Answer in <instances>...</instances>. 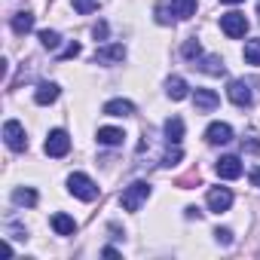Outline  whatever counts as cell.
I'll return each mask as SVG.
<instances>
[{"label":"cell","mask_w":260,"mask_h":260,"mask_svg":"<svg viewBox=\"0 0 260 260\" xmlns=\"http://www.w3.org/2000/svg\"><path fill=\"white\" fill-rule=\"evenodd\" d=\"M205 141L208 144H230L233 141V125L230 122H211L205 128Z\"/></svg>","instance_id":"obj_8"},{"label":"cell","mask_w":260,"mask_h":260,"mask_svg":"<svg viewBox=\"0 0 260 260\" xmlns=\"http://www.w3.org/2000/svg\"><path fill=\"white\" fill-rule=\"evenodd\" d=\"M122 58H125V46H122V43L101 46V49H95V55H92L95 64H119Z\"/></svg>","instance_id":"obj_6"},{"label":"cell","mask_w":260,"mask_h":260,"mask_svg":"<svg viewBox=\"0 0 260 260\" xmlns=\"http://www.w3.org/2000/svg\"><path fill=\"white\" fill-rule=\"evenodd\" d=\"M68 190H71V196H77V199H83V202H92V199L98 196L95 181H92L89 175H83V172H74V175L68 178Z\"/></svg>","instance_id":"obj_2"},{"label":"cell","mask_w":260,"mask_h":260,"mask_svg":"<svg viewBox=\"0 0 260 260\" xmlns=\"http://www.w3.org/2000/svg\"><path fill=\"white\" fill-rule=\"evenodd\" d=\"M181 52H184V58H190V61H199V58H202V46H199V40H196V37H193V40H187Z\"/></svg>","instance_id":"obj_23"},{"label":"cell","mask_w":260,"mask_h":260,"mask_svg":"<svg viewBox=\"0 0 260 260\" xmlns=\"http://www.w3.org/2000/svg\"><path fill=\"white\" fill-rule=\"evenodd\" d=\"M40 43H43V49H58L61 37H58V31H40Z\"/></svg>","instance_id":"obj_24"},{"label":"cell","mask_w":260,"mask_h":260,"mask_svg":"<svg viewBox=\"0 0 260 260\" xmlns=\"http://www.w3.org/2000/svg\"><path fill=\"white\" fill-rule=\"evenodd\" d=\"M230 205H233V193H230L226 187H211V190H208V208H211L214 214L226 211Z\"/></svg>","instance_id":"obj_9"},{"label":"cell","mask_w":260,"mask_h":260,"mask_svg":"<svg viewBox=\"0 0 260 260\" xmlns=\"http://www.w3.org/2000/svg\"><path fill=\"white\" fill-rule=\"evenodd\" d=\"M193 104H196L199 113H211V110L220 104V98H217V92H211V89H196V92H193Z\"/></svg>","instance_id":"obj_11"},{"label":"cell","mask_w":260,"mask_h":260,"mask_svg":"<svg viewBox=\"0 0 260 260\" xmlns=\"http://www.w3.org/2000/svg\"><path fill=\"white\" fill-rule=\"evenodd\" d=\"M251 184H254V187H260V166H257V169H251Z\"/></svg>","instance_id":"obj_32"},{"label":"cell","mask_w":260,"mask_h":260,"mask_svg":"<svg viewBox=\"0 0 260 260\" xmlns=\"http://www.w3.org/2000/svg\"><path fill=\"white\" fill-rule=\"evenodd\" d=\"M104 113H107V116H132V113H135V104L125 101V98H113V101L104 104Z\"/></svg>","instance_id":"obj_15"},{"label":"cell","mask_w":260,"mask_h":260,"mask_svg":"<svg viewBox=\"0 0 260 260\" xmlns=\"http://www.w3.org/2000/svg\"><path fill=\"white\" fill-rule=\"evenodd\" d=\"M257 16H260V4H257Z\"/></svg>","instance_id":"obj_34"},{"label":"cell","mask_w":260,"mask_h":260,"mask_svg":"<svg viewBox=\"0 0 260 260\" xmlns=\"http://www.w3.org/2000/svg\"><path fill=\"white\" fill-rule=\"evenodd\" d=\"M172 16H175V13H172L169 4H159V7H156V22H159V25H172Z\"/></svg>","instance_id":"obj_27"},{"label":"cell","mask_w":260,"mask_h":260,"mask_svg":"<svg viewBox=\"0 0 260 260\" xmlns=\"http://www.w3.org/2000/svg\"><path fill=\"white\" fill-rule=\"evenodd\" d=\"M52 230H55L58 236H74V233H77V220H74L71 214L58 211V214H52Z\"/></svg>","instance_id":"obj_14"},{"label":"cell","mask_w":260,"mask_h":260,"mask_svg":"<svg viewBox=\"0 0 260 260\" xmlns=\"http://www.w3.org/2000/svg\"><path fill=\"white\" fill-rule=\"evenodd\" d=\"M147 196H150V184H147V181H135V184H128V187L122 190L119 205H122L125 211H138V208L147 202Z\"/></svg>","instance_id":"obj_1"},{"label":"cell","mask_w":260,"mask_h":260,"mask_svg":"<svg viewBox=\"0 0 260 260\" xmlns=\"http://www.w3.org/2000/svg\"><path fill=\"white\" fill-rule=\"evenodd\" d=\"M187 83H184V77H169L166 80V95L172 98V101H181V98H187Z\"/></svg>","instance_id":"obj_18"},{"label":"cell","mask_w":260,"mask_h":260,"mask_svg":"<svg viewBox=\"0 0 260 260\" xmlns=\"http://www.w3.org/2000/svg\"><path fill=\"white\" fill-rule=\"evenodd\" d=\"M98 144H104V147H116V144H122V128H113V125H104V128H98Z\"/></svg>","instance_id":"obj_16"},{"label":"cell","mask_w":260,"mask_h":260,"mask_svg":"<svg viewBox=\"0 0 260 260\" xmlns=\"http://www.w3.org/2000/svg\"><path fill=\"white\" fill-rule=\"evenodd\" d=\"M77 55H80V43H71V46L61 52V61H64V58H77Z\"/></svg>","instance_id":"obj_28"},{"label":"cell","mask_w":260,"mask_h":260,"mask_svg":"<svg viewBox=\"0 0 260 260\" xmlns=\"http://www.w3.org/2000/svg\"><path fill=\"white\" fill-rule=\"evenodd\" d=\"M242 147H245V150H248V153H257V150H260V141H257V138H254V135H248V141H245V144H242Z\"/></svg>","instance_id":"obj_29"},{"label":"cell","mask_w":260,"mask_h":260,"mask_svg":"<svg viewBox=\"0 0 260 260\" xmlns=\"http://www.w3.org/2000/svg\"><path fill=\"white\" fill-rule=\"evenodd\" d=\"M58 95H61L58 83H40V86H37V92H34V101L46 107V104H52V101H55Z\"/></svg>","instance_id":"obj_13"},{"label":"cell","mask_w":260,"mask_h":260,"mask_svg":"<svg viewBox=\"0 0 260 260\" xmlns=\"http://www.w3.org/2000/svg\"><path fill=\"white\" fill-rule=\"evenodd\" d=\"M181 159H184V153H181V147L175 144V147H172V150H169V153L162 156V162H159V166H162V169H175V166H178Z\"/></svg>","instance_id":"obj_25"},{"label":"cell","mask_w":260,"mask_h":260,"mask_svg":"<svg viewBox=\"0 0 260 260\" xmlns=\"http://www.w3.org/2000/svg\"><path fill=\"white\" fill-rule=\"evenodd\" d=\"M220 31H223L230 40H239V37H245V31H248V19L233 10V13L220 16Z\"/></svg>","instance_id":"obj_5"},{"label":"cell","mask_w":260,"mask_h":260,"mask_svg":"<svg viewBox=\"0 0 260 260\" xmlns=\"http://www.w3.org/2000/svg\"><path fill=\"white\" fill-rule=\"evenodd\" d=\"M71 4H74V10H77L80 16H89V13H95V10H98L101 0H71Z\"/></svg>","instance_id":"obj_26"},{"label":"cell","mask_w":260,"mask_h":260,"mask_svg":"<svg viewBox=\"0 0 260 260\" xmlns=\"http://www.w3.org/2000/svg\"><path fill=\"white\" fill-rule=\"evenodd\" d=\"M214 236H217L220 245H230V242H233V233H230V230H214Z\"/></svg>","instance_id":"obj_30"},{"label":"cell","mask_w":260,"mask_h":260,"mask_svg":"<svg viewBox=\"0 0 260 260\" xmlns=\"http://www.w3.org/2000/svg\"><path fill=\"white\" fill-rule=\"evenodd\" d=\"M199 71H205V74H211V77H223V74H226V64H223L220 55H202V58H199Z\"/></svg>","instance_id":"obj_12"},{"label":"cell","mask_w":260,"mask_h":260,"mask_svg":"<svg viewBox=\"0 0 260 260\" xmlns=\"http://www.w3.org/2000/svg\"><path fill=\"white\" fill-rule=\"evenodd\" d=\"M172 13H175V19H190L193 13H196V0H172Z\"/></svg>","instance_id":"obj_20"},{"label":"cell","mask_w":260,"mask_h":260,"mask_svg":"<svg viewBox=\"0 0 260 260\" xmlns=\"http://www.w3.org/2000/svg\"><path fill=\"white\" fill-rule=\"evenodd\" d=\"M13 202H16V205H28V208H31V205H37V193H34L31 187H19V190L13 193Z\"/></svg>","instance_id":"obj_21"},{"label":"cell","mask_w":260,"mask_h":260,"mask_svg":"<svg viewBox=\"0 0 260 260\" xmlns=\"http://www.w3.org/2000/svg\"><path fill=\"white\" fill-rule=\"evenodd\" d=\"M245 61L248 64H260V37H254V40L245 43Z\"/></svg>","instance_id":"obj_22"},{"label":"cell","mask_w":260,"mask_h":260,"mask_svg":"<svg viewBox=\"0 0 260 260\" xmlns=\"http://www.w3.org/2000/svg\"><path fill=\"white\" fill-rule=\"evenodd\" d=\"M4 138H7V147H10V150H16V153L28 150V138H25V128H22L19 119H7V125H4Z\"/></svg>","instance_id":"obj_4"},{"label":"cell","mask_w":260,"mask_h":260,"mask_svg":"<svg viewBox=\"0 0 260 260\" xmlns=\"http://www.w3.org/2000/svg\"><path fill=\"white\" fill-rule=\"evenodd\" d=\"M92 34H95V40H104V37H107V25H104V22H98V25L92 28Z\"/></svg>","instance_id":"obj_31"},{"label":"cell","mask_w":260,"mask_h":260,"mask_svg":"<svg viewBox=\"0 0 260 260\" xmlns=\"http://www.w3.org/2000/svg\"><path fill=\"white\" fill-rule=\"evenodd\" d=\"M13 31H16L19 37H25L28 31H34V16H31V13H16V16H13Z\"/></svg>","instance_id":"obj_19"},{"label":"cell","mask_w":260,"mask_h":260,"mask_svg":"<svg viewBox=\"0 0 260 260\" xmlns=\"http://www.w3.org/2000/svg\"><path fill=\"white\" fill-rule=\"evenodd\" d=\"M43 150H46V156H52V159H61V156H68V150H71V138H68V132H64V128H52V132L46 135V144H43Z\"/></svg>","instance_id":"obj_3"},{"label":"cell","mask_w":260,"mask_h":260,"mask_svg":"<svg viewBox=\"0 0 260 260\" xmlns=\"http://www.w3.org/2000/svg\"><path fill=\"white\" fill-rule=\"evenodd\" d=\"M166 138H169V144H181V138H184V119L181 116L166 119Z\"/></svg>","instance_id":"obj_17"},{"label":"cell","mask_w":260,"mask_h":260,"mask_svg":"<svg viewBox=\"0 0 260 260\" xmlns=\"http://www.w3.org/2000/svg\"><path fill=\"white\" fill-rule=\"evenodd\" d=\"M214 172L226 181H236V178H242V162H239V156H220Z\"/></svg>","instance_id":"obj_10"},{"label":"cell","mask_w":260,"mask_h":260,"mask_svg":"<svg viewBox=\"0 0 260 260\" xmlns=\"http://www.w3.org/2000/svg\"><path fill=\"white\" fill-rule=\"evenodd\" d=\"M220 4H242V0H220Z\"/></svg>","instance_id":"obj_33"},{"label":"cell","mask_w":260,"mask_h":260,"mask_svg":"<svg viewBox=\"0 0 260 260\" xmlns=\"http://www.w3.org/2000/svg\"><path fill=\"white\" fill-rule=\"evenodd\" d=\"M226 95H230V101H233L236 107H248V104L254 101L251 86H248L245 80H233V83H230V89H226Z\"/></svg>","instance_id":"obj_7"}]
</instances>
